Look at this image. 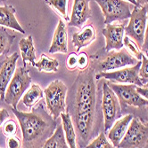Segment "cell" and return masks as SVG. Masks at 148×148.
I'll return each instance as SVG.
<instances>
[{
	"label": "cell",
	"mask_w": 148,
	"mask_h": 148,
	"mask_svg": "<svg viewBox=\"0 0 148 148\" xmlns=\"http://www.w3.org/2000/svg\"><path fill=\"white\" fill-rule=\"evenodd\" d=\"M68 35H67L66 25L62 20H59L56 29L52 40V44L49 48V53H67L68 51Z\"/></svg>",
	"instance_id": "2e32d148"
},
{
	"label": "cell",
	"mask_w": 148,
	"mask_h": 148,
	"mask_svg": "<svg viewBox=\"0 0 148 148\" xmlns=\"http://www.w3.org/2000/svg\"><path fill=\"white\" fill-rule=\"evenodd\" d=\"M136 2L139 6H145L148 5V0H136Z\"/></svg>",
	"instance_id": "d590c367"
},
{
	"label": "cell",
	"mask_w": 148,
	"mask_h": 148,
	"mask_svg": "<svg viewBox=\"0 0 148 148\" xmlns=\"http://www.w3.org/2000/svg\"><path fill=\"white\" fill-rule=\"evenodd\" d=\"M68 88L60 80H55L44 90L47 108L50 115L56 120L62 113L66 112V96Z\"/></svg>",
	"instance_id": "277c9868"
},
{
	"label": "cell",
	"mask_w": 148,
	"mask_h": 148,
	"mask_svg": "<svg viewBox=\"0 0 148 148\" xmlns=\"http://www.w3.org/2000/svg\"><path fill=\"white\" fill-rule=\"evenodd\" d=\"M45 3L52 7L64 19L68 20V4L69 0H44Z\"/></svg>",
	"instance_id": "d4e9b609"
},
{
	"label": "cell",
	"mask_w": 148,
	"mask_h": 148,
	"mask_svg": "<svg viewBox=\"0 0 148 148\" xmlns=\"http://www.w3.org/2000/svg\"><path fill=\"white\" fill-rule=\"evenodd\" d=\"M137 90L139 92L140 95L145 98V99L148 100V88L147 87H139V86H137Z\"/></svg>",
	"instance_id": "e575fe53"
},
{
	"label": "cell",
	"mask_w": 148,
	"mask_h": 148,
	"mask_svg": "<svg viewBox=\"0 0 148 148\" xmlns=\"http://www.w3.org/2000/svg\"><path fill=\"white\" fill-rule=\"evenodd\" d=\"M144 87H147V88H148V82H147L146 84H144Z\"/></svg>",
	"instance_id": "f35d334b"
},
{
	"label": "cell",
	"mask_w": 148,
	"mask_h": 148,
	"mask_svg": "<svg viewBox=\"0 0 148 148\" xmlns=\"http://www.w3.org/2000/svg\"><path fill=\"white\" fill-rule=\"evenodd\" d=\"M95 1L101 8L105 25L117 21H125L129 19L131 15L130 4L126 0H95Z\"/></svg>",
	"instance_id": "ba28073f"
},
{
	"label": "cell",
	"mask_w": 148,
	"mask_h": 148,
	"mask_svg": "<svg viewBox=\"0 0 148 148\" xmlns=\"http://www.w3.org/2000/svg\"><path fill=\"white\" fill-rule=\"evenodd\" d=\"M16 36L10 34L5 27H0V55H6Z\"/></svg>",
	"instance_id": "cb8c5ba5"
},
{
	"label": "cell",
	"mask_w": 148,
	"mask_h": 148,
	"mask_svg": "<svg viewBox=\"0 0 148 148\" xmlns=\"http://www.w3.org/2000/svg\"><path fill=\"white\" fill-rule=\"evenodd\" d=\"M89 66V58L85 52H80L78 54V64L77 69L79 71H84Z\"/></svg>",
	"instance_id": "f546056e"
},
{
	"label": "cell",
	"mask_w": 148,
	"mask_h": 148,
	"mask_svg": "<svg viewBox=\"0 0 148 148\" xmlns=\"http://www.w3.org/2000/svg\"><path fill=\"white\" fill-rule=\"evenodd\" d=\"M123 45L132 56L135 57L138 60H141L142 56L144 55V52L142 51L141 48L136 44L135 41H133L129 36L125 35L123 39Z\"/></svg>",
	"instance_id": "484cf974"
},
{
	"label": "cell",
	"mask_w": 148,
	"mask_h": 148,
	"mask_svg": "<svg viewBox=\"0 0 148 148\" xmlns=\"http://www.w3.org/2000/svg\"><path fill=\"white\" fill-rule=\"evenodd\" d=\"M145 6L147 9V26H146V30H145V41L141 48L143 52H146L148 51V5Z\"/></svg>",
	"instance_id": "d6a6232c"
},
{
	"label": "cell",
	"mask_w": 148,
	"mask_h": 148,
	"mask_svg": "<svg viewBox=\"0 0 148 148\" xmlns=\"http://www.w3.org/2000/svg\"><path fill=\"white\" fill-rule=\"evenodd\" d=\"M86 147L88 148H112L113 147V144L111 141L107 139L105 133L104 132H100L97 137L94 138L88 145Z\"/></svg>",
	"instance_id": "4316f807"
},
{
	"label": "cell",
	"mask_w": 148,
	"mask_h": 148,
	"mask_svg": "<svg viewBox=\"0 0 148 148\" xmlns=\"http://www.w3.org/2000/svg\"><path fill=\"white\" fill-rule=\"evenodd\" d=\"M6 1H7V0H0V4H2V3H4Z\"/></svg>",
	"instance_id": "74e56055"
},
{
	"label": "cell",
	"mask_w": 148,
	"mask_h": 148,
	"mask_svg": "<svg viewBox=\"0 0 148 148\" xmlns=\"http://www.w3.org/2000/svg\"><path fill=\"white\" fill-rule=\"evenodd\" d=\"M19 47L24 66H26L27 62H30L31 66H34V64L36 63V50L34 47L32 36L22 38L19 42Z\"/></svg>",
	"instance_id": "d6986e66"
},
{
	"label": "cell",
	"mask_w": 148,
	"mask_h": 148,
	"mask_svg": "<svg viewBox=\"0 0 148 148\" xmlns=\"http://www.w3.org/2000/svg\"><path fill=\"white\" fill-rule=\"evenodd\" d=\"M6 145H7V147H9V148H18V147H21V145H22L19 138H15V136L8 137Z\"/></svg>",
	"instance_id": "1f68e13d"
},
{
	"label": "cell",
	"mask_w": 148,
	"mask_h": 148,
	"mask_svg": "<svg viewBox=\"0 0 148 148\" xmlns=\"http://www.w3.org/2000/svg\"><path fill=\"white\" fill-rule=\"evenodd\" d=\"M59 61L56 59L49 58L45 53H42L38 61L34 64V66L39 72L56 73L59 70Z\"/></svg>",
	"instance_id": "603a6c76"
},
{
	"label": "cell",
	"mask_w": 148,
	"mask_h": 148,
	"mask_svg": "<svg viewBox=\"0 0 148 148\" xmlns=\"http://www.w3.org/2000/svg\"><path fill=\"white\" fill-rule=\"evenodd\" d=\"M147 26L146 6L134 5L129 17V21L125 27V34L142 48Z\"/></svg>",
	"instance_id": "52a82bcc"
},
{
	"label": "cell",
	"mask_w": 148,
	"mask_h": 148,
	"mask_svg": "<svg viewBox=\"0 0 148 148\" xmlns=\"http://www.w3.org/2000/svg\"><path fill=\"white\" fill-rule=\"evenodd\" d=\"M15 8L11 5L0 6V27L10 28L21 34H25V30L15 17Z\"/></svg>",
	"instance_id": "e0dca14e"
},
{
	"label": "cell",
	"mask_w": 148,
	"mask_h": 148,
	"mask_svg": "<svg viewBox=\"0 0 148 148\" xmlns=\"http://www.w3.org/2000/svg\"><path fill=\"white\" fill-rule=\"evenodd\" d=\"M78 64V54L72 52L66 59V68L69 70H75L77 69Z\"/></svg>",
	"instance_id": "4dcf8cb0"
},
{
	"label": "cell",
	"mask_w": 148,
	"mask_h": 148,
	"mask_svg": "<svg viewBox=\"0 0 148 148\" xmlns=\"http://www.w3.org/2000/svg\"><path fill=\"white\" fill-rule=\"evenodd\" d=\"M145 55H146V57L148 58V51H147L145 52Z\"/></svg>",
	"instance_id": "ab89813d"
},
{
	"label": "cell",
	"mask_w": 148,
	"mask_h": 148,
	"mask_svg": "<svg viewBox=\"0 0 148 148\" xmlns=\"http://www.w3.org/2000/svg\"><path fill=\"white\" fill-rule=\"evenodd\" d=\"M44 98V90L38 84H32L22 97V102L25 106L31 109L32 107Z\"/></svg>",
	"instance_id": "44dd1931"
},
{
	"label": "cell",
	"mask_w": 148,
	"mask_h": 148,
	"mask_svg": "<svg viewBox=\"0 0 148 148\" xmlns=\"http://www.w3.org/2000/svg\"><path fill=\"white\" fill-rule=\"evenodd\" d=\"M108 84L118 97L122 110H124L128 106L139 107V108L148 106V100L140 95L137 90V85L131 84H120L110 82Z\"/></svg>",
	"instance_id": "30bf717a"
},
{
	"label": "cell",
	"mask_w": 148,
	"mask_h": 148,
	"mask_svg": "<svg viewBox=\"0 0 148 148\" xmlns=\"http://www.w3.org/2000/svg\"><path fill=\"white\" fill-rule=\"evenodd\" d=\"M20 55L18 52H13L0 62V100L5 99L6 88L16 70V63Z\"/></svg>",
	"instance_id": "4fadbf2b"
},
{
	"label": "cell",
	"mask_w": 148,
	"mask_h": 148,
	"mask_svg": "<svg viewBox=\"0 0 148 148\" xmlns=\"http://www.w3.org/2000/svg\"><path fill=\"white\" fill-rule=\"evenodd\" d=\"M90 0H74L72 16L68 26L81 29L83 24L91 17Z\"/></svg>",
	"instance_id": "5bb4252c"
},
{
	"label": "cell",
	"mask_w": 148,
	"mask_h": 148,
	"mask_svg": "<svg viewBox=\"0 0 148 148\" xmlns=\"http://www.w3.org/2000/svg\"><path fill=\"white\" fill-rule=\"evenodd\" d=\"M126 1H128V2H129V3H131L132 5H138V3L136 2V0H126Z\"/></svg>",
	"instance_id": "8d00e7d4"
},
{
	"label": "cell",
	"mask_w": 148,
	"mask_h": 148,
	"mask_svg": "<svg viewBox=\"0 0 148 148\" xmlns=\"http://www.w3.org/2000/svg\"><path fill=\"white\" fill-rule=\"evenodd\" d=\"M43 147L45 148H67L69 147L67 144L64 131L62 125H57L55 131L45 142Z\"/></svg>",
	"instance_id": "7402d4cb"
},
{
	"label": "cell",
	"mask_w": 148,
	"mask_h": 148,
	"mask_svg": "<svg viewBox=\"0 0 148 148\" xmlns=\"http://www.w3.org/2000/svg\"><path fill=\"white\" fill-rule=\"evenodd\" d=\"M30 70L26 66H20L13 74L5 93L4 101L12 107L17 108L18 102L31 84Z\"/></svg>",
	"instance_id": "5b68a950"
},
{
	"label": "cell",
	"mask_w": 148,
	"mask_h": 148,
	"mask_svg": "<svg viewBox=\"0 0 148 148\" xmlns=\"http://www.w3.org/2000/svg\"><path fill=\"white\" fill-rule=\"evenodd\" d=\"M141 65V60H138L134 66H127L126 69H117L109 72H98L96 74V78L97 80L104 78L109 81H113L120 84H131L139 87H143L144 84L139 77V69Z\"/></svg>",
	"instance_id": "8fae6325"
},
{
	"label": "cell",
	"mask_w": 148,
	"mask_h": 148,
	"mask_svg": "<svg viewBox=\"0 0 148 148\" xmlns=\"http://www.w3.org/2000/svg\"><path fill=\"white\" fill-rule=\"evenodd\" d=\"M96 74L93 68L79 71L67 93L66 110L72 116L79 147H86L99 128Z\"/></svg>",
	"instance_id": "6da1fadb"
},
{
	"label": "cell",
	"mask_w": 148,
	"mask_h": 148,
	"mask_svg": "<svg viewBox=\"0 0 148 148\" xmlns=\"http://www.w3.org/2000/svg\"><path fill=\"white\" fill-rule=\"evenodd\" d=\"M101 108L104 117V131L107 132L116 121L122 115V109L119 99L109 86L108 82L103 83Z\"/></svg>",
	"instance_id": "8992f818"
},
{
	"label": "cell",
	"mask_w": 148,
	"mask_h": 148,
	"mask_svg": "<svg viewBox=\"0 0 148 148\" xmlns=\"http://www.w3.org/2000/svg\"><path fill=\"white\" fill-rule=\"evenodd\" d=\"M17 124L13 120H7L3 125V133L6 137L15 136L17 132Z\"/></svg>",
	"instance_id": "f1b7e54d"
},
{
	"label": "cell",
	"mask_w": 148,
	"mask_h": 148,
	"mask_svg": "<svg viewBox=\"0 0 148 148\" xmlns=\"http://www.w3.org/2000/svg\"><path fill=\"white\" fill-rule=\"evenodd\" d=\"M133 118V114H127L123 117H120L113 123L110 130L107 131L108 138L110 139L113 147H119V145L125 136L129 125Z\"/></svg>",
	"instance_id": "9a60e30c"
},
{
	"label": "cell",
	"mask_w": 148,
	"mask_h": 148,
	"mask_svg": "<svg viewBox=\"0 0 148 148\" xmlns=\"http://www.w3.org/2000/svg\"><path fill=\"white\" fill-rule=\"evenodd\" d=\"M97 37L96 30L94 27L89 24L81 29V31L73 33L72 44L75 47L76 51H79L82 48L88 46Z\"/></svg>",
	"instance_id": "ac0fdd59"
},
{
	"label": "cell",
	"mask_w": 148,
	"mask_h": 148,
	"mask_svg": "<svg viewBox=\"0 0 148 148\" xmlns=\"http://www.w3.org/2000/svg\"><path fill=\"white\" fill-rule=\"evenodd\" d=\"M148 144V125L141 120L134 117L129 125L127 132L120 141L119 147L122 148H140Z\"/></svg>",
	"instance_id": "9c48e42d"
},
{
	"label": "cell",
	"mask_w": 148,
	"mask_h": 148,
	"mask_svg": "<svg viewBox=\"0 0 148 148\" xmlns=\"http://www.w3.org/2000/svg\"><path fill=\"white\" fill-rule=\"evenodd\" d=\"M139 77L145 84L148 82V58L144 54L141 59V65L139 69Z\"/></svg>",
	"instance_id": "83f0119b"
},
{
	"label": "cell",
	"mask_w": 148,
	"mask_h": 148,
	"mask_svg": "<svg viewBox=\"0 0 148 148\" xmlns=\"http://www.w3.org/2000/svg\"><path fill=\"white\" fill-rule=\"evenodd\" d=\"M10 117V114L8 111L5 108L0 109V127L2 126V124L6 122V121Z\"/></svg>",
	"instance_id": "836d02e7"
},
{
	"label": "cell",
	"mask_w": 148,
	"mask_h": 148,
	"mask_svg": "<svg viewBox=\"0 0 148 148\" xmlns=\"http://www.w3.org/2000/svg\"><path fill=\"white\" fill-rule=\"evenodd\" d=\"M105 38L104 51H109L111 50L119 51L124 47L123 39L125 36V25L120 24H106L102 30Z\"/></svg>",
	"instance_id": "7c38bea8"
},
{
	"label": "cell",
	"mask_w": 148,
	"mask_h": 148,
	"mask_svg": "<svg viewBox=\"0 0 148 148\" xmlns=\"http://www.w3.org/2000/svg\"><path fill=\"white\" fill-rule=\"evenodd\" d=\"M146 117H147V118H146V121L148 122V113H147V115H146Z\"/></svg>",
	"instance_id": "60d3db41"
},
{
	"label": "cell",
	"mask_w": 148,
	"mask_h": 148,
	"mask_svg": "<svg viewBox=\"0 0 148 148\" xmlns=\"http://www.w3.org/2000/svg\"><path fill=\"white\" fill-rule=\"evenodd\" d=\"M60 116L62 119V126L64 131L67 144L71 148L77 147V135L71 114H69V112H63L61 114Z\"/></svg>",
	"instance_id": "ffe728a7"
},
{
	"label": "cell",
	"mask_w": 148,
	"mask_h": 148,
	"mask_svg": "<svg viewBox=\"0 0 148 148\" xmlns=\"http://www.w3.org/2000/svg\"><path fill=\"white\" fill-rule=\"evenodd\" d=\"M106 52L107 53L104 55H100L99 53H97L96 55L91 56V58L94 60L93 61H97V64L94 63L96 64V66H93L95 71H113L125 68V66H134L138 61L135 57L130 54L126 48H122L119 51L111 50Z\"/></svg>",
	"instance_id": "3957f363"
},
{
	"label": "cell",
	"mask_w": 148,
	"mask_h": 148,
	"mask_svg": "<svg viewBox=\"0 0 148 148\" xmlns=\"http://www.w3.org/2000/svg\"><path fill=\"white\" fill-rule=\"evenodd\" d=\"M12 112L19 121L23 147H43L57 126L56 120L46 113L42 104L29 113L15 107H12Z\"/></svg>",
	"instance_id": "7a4b0ae2"
}]
</instances>
